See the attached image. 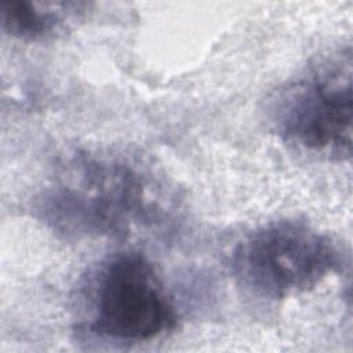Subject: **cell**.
<instances>
[{
  "label": "cell",
  "instance_id": "obj_4",
  "mask_svg": "<svg viewBox=\"0 0 353 353\" xmlns=\"http://www.w3.org/2000/svg\"><path fill=\"white\" fill-rule=\"evenodd\" d=\"M87 331L119 342H142L171 331L178 313L152 263L138 252H121L94 279Z\"/></svg>",
  "mask_w": 353,
  "mask_h": 353
},
{
  "label": "cell",
  "instance_id": "obj_1",
  "mask_svg": "<svg viewBox=\"0 0 353 353\" xmlns=\"http://www.w3.org/2000/svg\"><path fill=\"white\" fill-rule=\"evenodd\" d=\"M36 210L57 233L81 239L123 236L153 208L143 175L128 163L79 153L59 164Z\"/></svg>",
  "mask_w": 353,
  "mask_h": 353
},
{
  "label": "cell",
  "instance_id": "obj_5",
  "mask_svg": "<svg viewBox=\"0 0 353 353\" xmlns=\"http://www.w3.org/2000/svg\"><path fill=\"white\" fill-rule=\"evenodd\" d=\"M69 6L72 3L41 4L26 0H4L0 4V18L4 30L12 37L40 40L58 30Z\"/></svg>",
  "mask_w": 353,
  "mask_h": 353
},
{
  "label": "cell",
  "instance_id": "obj_3",
  "mask_svg": "<svg viewBox=\"0 0 353 353\" xmlns=\"http://www.w3.org/2000/svg\"><path fill=\"white\" fill-rule=\"evenodd\" d=\"M342 265L332 240L302 221L258 228L233 250V276L251 292L281 299L312 290Z\"/></svg>",
  "mask_w": 353,
  "mask_h": 353
},
{
  "label": "cell",
  "instance_id": "obj_2",
  "mask_svg": "<svg viewBox=\"0 0 353 353\" xmlns=\"http://www.w3.org/2000/svg\"><path fill=\"white\" fill-rule=\"evenodd\" d=\"M269 113L277 135L284 142L321 157L350 159V47L331 54L280 88L272 98Z\"/></svg>",
  "mask_w": 353,
  "mask_h": 353
}]
</instances>
